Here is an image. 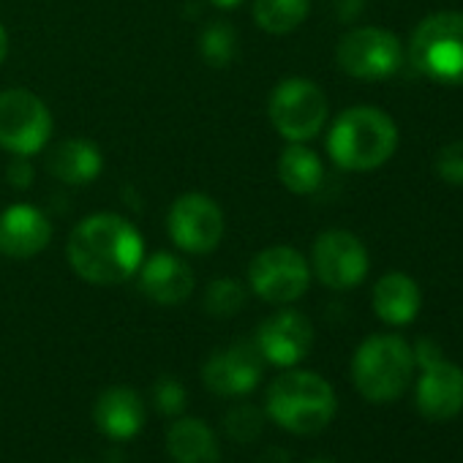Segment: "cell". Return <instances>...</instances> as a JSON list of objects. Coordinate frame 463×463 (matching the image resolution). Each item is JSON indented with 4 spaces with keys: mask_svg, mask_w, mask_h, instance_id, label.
<instances>
[{
    "mask_svg": "<svg viewBox=\"0 0 463 463\" xmlns=\"http://www.w3.org/2000/svg\"><path fill=\"white\" fill-rule=\"evenodd\" d=\"M71 270L96 287L128 281L145 257L139 229L118 213H96L82 218L66 246Z\"/></svg>",
    "mask_w": 463,
    "mask_h": 463,
    "instance_id": "6da1fadb",
    "label": "cell"
},
{
    "mask_svg": "<svg viewBox=\"0 0 463 463\" xmlns=\"http://www.w3.org/2000/svg\"><path fill=\"white\" fill-rule=\"evenodd\" d=\"M398 147V126L379 107L344 109L327 134V153L346 172H371L392 158Z\"/></svg>",
    "mask_w": 463,
    "mask_h": 463,
    "instance_id": "7a4b0ae2",
    "label": "cell"
},
{
    "mask_svg": "<svg viewBox=\"0 0 463 463\" xmlns=\"http://www.w3.org/2000/svg\"><path fill=\"white\" fill-rule=\"evenodd\" d=\"M338 401L327 379L311 371H287L268 390V414L298 436L325 430L335 417Z\"/></svg>",
    "mask_w": 463,
    "mask_h": 463,
    "instance_id": "3957f363",
    "label": "cell"
},
{
    "mask_svg": "<svg viewBox=\"0 0 463 463\" xmlns=\"http://www.w3.org/2000/svg\"><path fill=\"white\" fill-rule=\"evenodd\" d=\"M411 346L392 333L365 338L352 357V382L371 403H390L401 398L414 373Z\"/></svg>",
    "mask_w": 463,
    "mask_h": 463,
    "instance_id": "277c9868",
    "label": "cell"
},
{
    "mask_svg": "<svg viewBox=\"0 0 463 463\" xmlns=\"http://www.w3.org/2000/svg\"><path fill=\"white\" fill-rule=\"evenodd\" d=\"M409 61L433 82L463 85V14L439 12L425 17L411 33Z\"/></svg>",
    "mask_w": 463,
    "mask_h": 463,
    "instance_id": "5b68a950",
    "label": "cell"
},
{
    "mask_svg": "<svg viewBox=\"0 0 463 463\" xmlns=\"http://www.w3.org/2000/svg\"><path fill=\"white\" fill-rule=\"evenodd\" d=\"M327 96L325 90L303 77L284 80L273 88L268 99V115L273 128L289 142L314 139L327 123Z\"/></svg>",
    "mask_w": 463,
    "mask_h": 463,
    "instance_id": "8992f818",
    "label": "cell"
},
{
    "mask_svg": "<svg viewBox=\"0 0 463 463\" xmlns=\"http://www.w3.org/2000/svg\"><path fill=\"white\" fill-rule=\"evenodd\" d=\"M335 61L344 74L379 82L395 77L403 69L406 50L403 42L384 28H354L338 42Z\"/></svg>",
    "mask_w": 463,
    "mask_h": 463,
    "instance_id": "52a82bcc",
    "label": "cell"
},
{
    "mask_svg": "<svg viewBox=\"0 0 463 463\" xmlns=\"http://www.w3.org/2000/svg\"><path fill=\"white\" fill-rule=\"evenodd\" d=\"M52 137L50 107L25 88L0 93V147L12 156H36Z\"/></svg>",
    "mask_w": 463,
    "mask_h": 463,
    "instance_id": "ba28073f",
    "label": "cell"
},
{
    "mask_svg": "<svg viewBox=\"0 0 463 463\" xmlns=\"http://www.w3.org/2000/svg\"><path fill=\"white\" fill-rule=\"evenodd\" d=\"M249 284L254 295L273 306L300 300L311 287V268L306 257L292 246H270L260 251L249 265Z\"/></svg>",
    "mask_w": 463,
    "mask_h": 463,
    "instance_id": "9c48e42d",
    "label": "cell"
},
{
    "mask_svg": "<svg viewBox=\"0 0 463 463\" xmlns=\"http://www.w3.org/2000/svg\"><path fill=\"white\" fill-rule=\"evenodd\" d=\"M172 243L185 254H210L223 238V210L207 194L191 191L172 202L166 215Z\"/></svg>",
    "mask_w": 463,
    "mask_h": 463,
    "instance_id": "30bf717a",
    "label": "cell"
},
{
    "mask_svg": "<svg viewBox=\"0 0 463 463\" xmlns=\"http://www.w3.org/2000/svg\"><path fill=\"white\" fill-rule=\"evenodd\" d=\"M311 265L317 279L335 292L354 289L368 276V251L346 229H327L314 241Z\"/></svg>",
    "mask_w": 463,
    "mask_h": 463,
    "instance_id": "8fae6325",
    "label": "cell"
},
{
    "mask_svg": "<svg viewBox=\"0 0 463 463\" xmlns=\"http://www.w3.org/2000/svg\"><path fill=\"white\" fill-rule=\"evenodd\" d=\"M262 371H265V357L260 354L257 344L238 341L207 357L202 368V379L210 392L223 398H238L257 390V384L262 382Z\"/></svg>",
    "mask_w": 463,
    "mask_h": 463,
    "instance_id": "7c38bea8",
    "label": "cell"
},
{
    "mask_svg": "<svg viewBox=\"0 0 463 463\" xmlns=\"http://www.w3.org/2000/svg\"><path fill=\"white\" fill-rule=\"evenodd\" d=\"M254 344L268 363L279 368H292L311 352L314 327L306 314L295 308H284L260 325Z\"/></svg>",
    "mask_w": 463,
    "mask_h": 463,
    "instance_id": "4fadbf2b",
    "label": "cell"
},
{
    "mask_svg": "<svg viewBox=\"0 0 463 463\" xmlns=\"http://www.w3.org/2000/svg\"><path fill=\"white\" fill-rule=\"evenodd\" d=\"M420 371L414 392L417 411L433 422L458 417L463 411V371L444 357Z\"/></svg>",
    "mask_w": 463,
    "mask_h": 463,
    "instance_id": "5bb4252c",
    "label": "cell"
},
{
    "mask_svg": "<svg viewBox=\"0 0 463 463\" xmlns=\"http://www.w3.org/2000/svg\"><path fill=\"white\" fill-rule=\"evenodd\" d=\"M52 241L50 218L33 204H12L0 213V254L9 260H31Z\"/></svg>",
    "mask_w": 463,
    "mask_h": 463,
    "instance_id": "9a60e30c",
    "label": "cell"
},
{
    "mask_svg": "<svg viewBox=\"0 0 463 463\" xmlns=\"http://www.w3.org/2000/svg\"><path fill=\"white\" fill-rule=\"evenodd\" d=\"M139 287L158 306H180L194 292V270L175 254H153L139 265Z\"/></svg>",
    "mask_w": 463,
    "mask_h": 463,
    "instance_id": "2e32d148",
    "label": "cell"
},
{
    "mask_svg": "<svg viewBox=\"0 0 463 463\" xmlns=\"http://www.w3.org/2000/svg\"><path fill=\"white\" fill-rule=\"evenodd\" d=\"M93 420H96V425H99V430L104 436L126 441V439H134L142 430V425H145V403L128 387H109L96 401Z\"/></svg>",
    "mask_w": 463,
    "mask_h": 463,
    "instance_id": "e0dca14e",
    "label": "cell"
},
{
    "mask_svg": "<svg viewBox=\"0 0 463 463\" xmlns=\"http://www.w3.org/2000/svg\"><path fill=\"white\" fill-rule=\"evenodd\" d=\"M104 158L101 150L82 137H71L58 142L47 153V169L55 180L69 185H88L101 175Z\"/></svg>",
    "mask_w": 463,
    "mask_h": 463,
    "instance_id": "ac0fdd59",
    "label": "cell"
},
{
    "mask_svg": "<svg viewBox=\"0 0 463 463\" xmlns=\"http://www.w3.org/2000/svg\"><path fill=\"white\" fill-rule=\"evenodd\" d=\"M422 306V292L406 273H387L373 287V311L382 322L403 327L417 319Z\"/></svg>",
    "mask_w": 463,
    "mask_h": 463,
    "instance_id": "d6986e66",
    "label": "cell"
},
{
    "mask_svg": "<svg viewBox=\"0 0 463 463\" xmlns=\"http://www.w3.org/2000/svg\"><path fill=\"white\" fill-rule=\"evenodd\" d=\"M166 449L175 463H215L218 444L207 422L185 417L177 420L166 433Z\"/></svg>",
    "mask_w": 463,
    "mask_h": 463,
    "instance_id": "ffe728a7",
    "label": "cell"
},
{
    "mask_svg": "<svg viewBox=\"0 0 463 463\" xmlns=\"http://www.w3.org/2000/svg\"><path fill=\"white\" fill-rule=\"evenodd\" d=\"M279 177L292 194H314L322 185V158L303 142H292L279 158Z\"/></svg>",
    "mask_w": 463,
    "mask_h": 463,
    "instance_id": "44dd1931",
    "label": "cell"
},
{
    "mask_svg": "<svg viewBox=\"0 0 463 463\" xmlns=\"http://www.w3.org/2000/svg\"><path fill=\"white\" fill-rule=\"evenodd\" d=\"M311 12V0H254V23L273 36L298 31Z\"/></svg>",
    "mask_w": 463,
    "mask_h": 463,
    "instance_id": "7402d4cb",
    "label": "cell"
},
{
    "mask_svg": "<svg viewBox=\"0 0 463 463\" xmlns=\"http://www.w3.org/2000/svg\"><path fill=\"white\" fill-rule=\"evenodd\" d=\"M199 52L207 66L226 69L238 52V33L229 23H210L199 33Z\"/></svg>",
    "mask_w": 463,
    "mask_h": 463,
    "instance_id": "603a6c76",
    "label": "cell"
},
{
    "mask_svg": "<svg viewBox=\"0 0 463 463\" xmlns=\"http://www.w3.org/2000/svg\"><path fill=\"white\" fill-rule=\"evenodd\" d=\"M246 306V289L235 279H215L204 292V308L213 317H235Z\"/></svg>",
    "mask_w": 463,
    "mask_h": 463,
    "instance_id": "cb8c5ba5",
    "label": "cell"
},
{
    "mask_svg": "<svg viewBox=\"0 0 463 463\" xmlns=\"http://www.w3.org/2000/svg\"><path fill=\"white\" fill-rule=\"evenodd\" d=\"M262 428H265V414H262V409H257V406H251V403L232 406V409L226 411V417H223V430H226V436H229V439H235V441H243V444L260 439Z\"/></svg>",
    "mask_w": 463,
    "mask_h": 463,
    "instance_id": "d4e9b609",
    "label": "cell"
},
{
    "mask_svg": "<svg viewBox=\"0 0 463 463\" xmlns=\"http://www.w3.org/2000/svg\"><path fill=\"white\" fill-rule=\"evenodd\" d=\"M153 398H156L158 411H164V414H180L185 409V403H188L185 387L177 379H172V376H164V379L156 382Z\"/></svg>",
    "mask_w": 463,
    "mask_h": 463,
    "instance_id": "484cf974",
    "label": "cell"
},
{
    "mask_svg": "<svg viewBox=\"0 0 463 463\" xmlns=\"http://www.w3.org/2000/svg\"><path fill=\"white\" fill-rule=\"evenodd\" d=\"M436 175L449 185H463V139L449 142L436 156Z\"/></svg>",
    "mask_w": 463,
    "mask_h": 463,
    "instance_id": "4316f807",
    "label": "cell"
},
{
    "mask_svg": "<svg viewBox=\"0 0 463 463\" xmlns=\"http://www.w3.org/2000/svg\"><path fill=\"white\" fill-rule=\"evenodd\" d=\"M9 177H12V185L17 188H28L33 183V169L28 164V156H17L9 166Z\"/></svg>",
    "mask_w": 463,
    "mask_h": 463,
    "instance_id": "83f0119b",
    "label": "cell"
},
{
    "mask_svg": "<svg viewBox=\"0 0 463 463\" xmlns=\"http://www.w3.org/2000/svg\"><path fill=\"white\" fill-rule=\"evenodd\" d=\"M411 352H414V365H420V368H425V365H430V363L441 360L439 346H436L433 341H428V338H420L417 349H411Z\"/></svg>",
    "mask_w": 463,
    "mask_h": 463,
    "instance_id": "f1b7e54d",
    "label": "cell"
},
{
    "mask_svg": "<svg viewBox=\"0 0 463 463\" xmlns=\"http://www.w3.org/2000/svg\"><path fill=\"white\" fill-rule=\"evenodd\" d=\"M260 463H289V455L281 447H270V449H265Z\"/></svg>",
    "mask_w": 463,
    "mask_h": 463,
    "instance_id": "f546056e",
    "label": "cell"
},
{
    "mask_svg": "<svg viewBox=\"0 0 463 463\" xmlns=\"http://www.w3.org/2000/svg\"><path fill=\"white\" fill-rule=\"evenodd\" d=\"M6 55H9V33H6L4 23H0V63L6 61Z\"/></svg>",
    "mask_w": 463,
    "mask_h": 463,
    "instance_id": "4dcf8cb0",
    "label": "cell"
},
{
    "mask_svg": "<svg viewBox=\"0 0 463 463\" xmlns=\"http://www.w3.org/2000/svg\"><path fill=\"white\" fill-rule=\"evenodd\" d=\"M213 6H218V9H235V6H241L243 0H210Z\"/></svg>",
    "mask_w": 463,
    "mask_h": 463,
    "instance_id": "1f68e13d",
    "label": "cell"
},
{
    "mask_svg": "<svg viewBox=\"0 0 463 463\" xmlns=\"http://www.w3.org/2000/svg\"><path fill=\"white\" fill-rule=\"evenodd\" d=\"M308 463H335V460H327V458H314V460H308Z\"/></svg>",
    "mask_w": 463,
    "mask_h": 463,
    "instance_id": "d6a6232c",
    "label": "cell"
}]
</instances>
